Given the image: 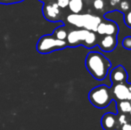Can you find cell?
<instances>
[{"label":"cell","instance_id":"16","mask_svg":"<svg viewBox=\"0 0 131 130\" xmlns=\"http://www.w3.org/2000/svg\"><path fill=\"white\" fill-rule=\"evenodd\" d=\"M118 116V122H119V125L121 127V125H124L126 123H128L129 120H128V117L127 116V114H122V113H119L117 115Z\"/></svg>","mask_w":131,"mask_h":130},{"label":"cell","instance_id":"17","mask_svg":"<svg viewBox=\"0 0 131 130\" xmlns=\"http://www.w3.org/2000/svg\"><path fill=\"white\" fill-rule=\"evenodd\" d=\"M122 46L127 50H131V36L125 37L122 40Z\"/></svg>","mask_w":131,"mask_h":130},{"label":"cell","instance_id":"2","mask_svg":"<svg viewBox=\"0 0 131 130\" xmlns=\"http://www.w3.org/2000/svg\"><path fill=\"white\" fill-rule=\"evenodd\" d=\"M67 22L79 29H85L95 32L102 18L91 14H71L66 18Z\"/></svg>","mask_w":131,"mask_h":130},{"label":"cell","instance_id":"24","mask_svg":"<svg viewBox=\"0 0 131 130\" xmlns=\"http://www.w3.org/2000/svg\"><path fill=\"white\" fill-rule=\"evenodd\" d=\"M41 2H44V3H48V2H53L54 0H39Z\"/></svg>","mask_w":131,"mask_h":130},{"label":"cell","instance_id":"7","mask_svg":"<svg viewBox=\"0 0 131 130\" xmlns=\"http://www.w3.org/2000/svg\"><path fill=\"white\" fill-rule=\"evenodd\" d=\"M101 125L104 130H118L119 127L118 116L112 112H107L101 120Z\"/></svg>","mask_w":131,"mask_h":130},{"label":"cell","instance_id":"5","mask_svg":"<svg viewBox=\"0 0 131 130\" xmlns=\"http://www.w3.org/2000/svg\"><path fill=\"white\" fill-rule=\"evenodd\" d=\"M89 30L85 29H77L71 30L67 35L66 42L70 46H76L79 45H84L86 43V38L89 34Z\"/></svg>","mask_w":131,"mask_h":130},{"label":"cell","instance_id":"13","mask_svg":"<svg viewBox=\"0 0 131 130\" xmlns=\"http://www.w3.org/2000/svg\"><path fill=\"white\" fill-rule=\"evenodd\" d=\"M117 109L119 113H122V114H128L131 110L130 102L128 100L119 101V102H118Z\"/></svg>","mask_w":131,"mask_h":130},{"label":"cell","instance_id":"19","mask_svg":"<svg viewBox=\"0 0 131 130\" xmlns=\"http://www.w3.org/2000/svg\"><path fill=\"white\" fill-rule=\"evenodd\" d=\"M124 22L128 28L131 29V10L124 14Z\"/></svg>","mask_w":131,"mask_h":130},{"label":"cell","instance_id":"25","mask_svg":"<svg viewBox=\"0 0 131 130\" xmlns=\"http://www.w3.org/2000/svg\"><path fill=\"white\" fill-rule=\"evenodd\" d=\"M128 101H129L130 103H131V94H130V97H129V99H128Z\"/></svg>","mask_w":131,"mask_h":130},{"label":"cell","instance_id":"22","mask_svg":"<svg viewBox=\"0 0 131 130\" xmlns=\"http://www.w3.org/2000/svg\"><path fill=\"white\" fill-rule=\"evenodd\" d=\"M24 0H0L1 3L5 4H13V3H19V2H23Z\"/></svg>","mask_w":131,"mask_h":130},{"label":"cell","instance_id":"15","mask_svg":"<svg viewBox=\"0 0 131 130\" xmlns=\"http://www.w3.org/2000/svg\"><path fill=\"white\" fill-rule=\"evenodd\" d=\"M93 6L95 10L102 11L105 6V2L104 0H94L93 1Z\"/></svg>","mask_w":131,"mask_h":130},{"label":"cell","instance_id":"9","mask_svg":"<svg viewBox=\"0 0 131 130\" xmlns=\"http://www.w3.org/2000/svg\"><path fill=\"white\" fill-rule=\"evenodd\" d=\"M112 94L115 96V98L119 101L128 100L130 97V91L126 83L114 84L112 89Z\"/></svg>","mask_w":131,"mask_h":130},{"label":"cell","instance_id":"4","mask_svg":"<svg viewBox=\"0 0 131 130\" xmlns=\"http://www.w3.org/2000/svg\"><path fill=\"white\" fill-rule=\"evenodd\" d=\"M67 42L59 40L53 35H46L39 38L37 45V50L40 54H48L56 50H61L67 46Z\"/></svg>","mask_w":131,"mask_h":130},{"label":"cell","instance_id":"8","mask_svg":"<svg viewBox=\"0 0 131 130\" xmlns=\"http://www.w3.org/2000/svg\"><path fill=\"white\" fill-rule=\"evenodd\" d=\"M101 36H107V35H117L119 32L118 25L114 21H101L97 26L96 31Z\"/></svg>","mask_w":131,"mask_h":130},{"label":"cell","instance_id":"18","mask_svg":"<svg viewBox=\"0 0 131 130\" xmlns=\"http://www.w3.org/2000/svg\"><path fill=\"white\" fill-rule=\"evenodd\" d=\"M119 7H121V9L123 11V12L127 13L128 10H129V3H128V0H121V2H119Z\"/></svg>","mask_w":131,"mask_h":130},{"label":"cell","instance_id":"23","mask_svg":"<svg viewBox=\"0 0 131 130\" xmlns=\"http://www.w3.org/2000/svg\"><path fill=\"white\" fill-rule=\"evenodd\" d=\"M121 0H110V4L112 6H116L118 4H119Z\"/></svg>","mask_w":131,"mask_h":130},{"label":"cell","instance_id":"20","mask_svg":"<svg viewBox=\"0 0 131 130\" xmlns=\"http://www.w3.org/2000/svg\"><path fill=\"white\" fill-rule=\"evenodd\" d=\"M69 2H70V0H56L55 3L57 4V5H58L60 9H64V8H66V7H68Z\"/></svg>","mask_w":131,"mask_h":130},{"label":"cell","instance_id":"3","mask_svg":"<svg viewBox=\"0 0 131 130\" xmlns=\"http://www.w3.org/2000/svg\"><path fill=\"white\" fill-rule=\"evenodd\" d=\"M88 100L95 107L99 109L106 108L112 102V90L105 85L97 86L89 92Z\"/></svg>","mask_w":131,"mask_h":130},{"label":"cell","instance_id":"14","mask_svg":"<svg viewBox=\"0 0 131 130\" xmlns=\"http://www.w3.org/2000/svg\"><path fill=\"white\" fill-rule=\"evenodd\" d=\"M67 35H68V32L67 30L64 29V27L61 26V27H58L54 30L53 31V36L55 38L59 40H64L65 41L66 38H67Z\"/></svg>","mask_w":131,"mask_h":130},{"label":"cell","instance_id":"1","mask_svg":"<svg viewBox=\"0 0 131 130\" xmlns=\"http://www.w3.org/2000/svg\"><path fill=\"white\" fill-rule=\"evenodd\" d=\"M111 66H112L111 62L101 53L90 52L86 55V69L95 79H104L110 71Z\"/></svg>","mask_w":131,"mask_h":130},{"label":"cell","instance_id":"26","mask_svg":"<svg viewBox=\"0 0 131 130\" xmlns=\"http://www.w3.org/2000/svg\"><path fill=\"white\" fill-rule=\"evenodd\" d=\"M128 114H129V116H130V118H131V110H130V111H129V113H128Z\"/></svg>","mask_w":131,"mask_h":130},{"label":"cell","instance_id":"10","mask_svg":"<svg viewBox=\"0 0 131 130\" xmlns=\"http://www.w3.org/2000/svg\"><path fill=\"white\" fill-rule=\"evenodd\" d=\"M110 79L113 84L125 83L128 79V73L125 68L121 65L113 68L110 72Z\"/></svg>","mask_w":131,"mask_h":130},{"label":"cell","instance_id":"6","mask_svg":"<svg viewBox=\"0 0 131 130\" xmlns=\"http://www.w3.org/2000/svg\"><path fill=\"white\" fill-rule=\"evenodd\" d=\"M43 14L49 21H58L61 16V9L55 2L45 3L43 7Z\"/></svg>","mask_w":131,"mask_h":130},{"label":"cell","instance_id":"11","mask_svg":"<svg viewBox=\"0 0 131 130\" xmlns=\"http://www.w3.org/2000/svg\"><path fill=\"white\" fill-rule=\"evenodd\" d=\"M117 35H107L104 36L99 42V47L104 52H112L117 46Z\"/></svg>","mask_w":131,"mask_h":130},{"label":"cell","instance_id":"21","mask_svg":"<svg viewBox=\"0 0 131 130\" xmlns=\"http://www.w3.org/2000/svg\"><path fill=\"white\" fill-rule=\"evenodd\" d=\"M118 130H131V123L128 122V123H126L124 125H121Z\"/></svg>","mask_w":131,"mask_h":130},{"label":"cell","instance_id":"12","mask_svg":"<svg viewBox=\"0 0 131 130\" xmlns=\"http://www.w3.org/2000/svg\"><path fill=\"white\" fill-rule=\"evenodd\" d=\"M68 7L72 14H80L84 8V0H70Z\"/></svg>","mask_w":131,"mask_h":130}]
</instances>
